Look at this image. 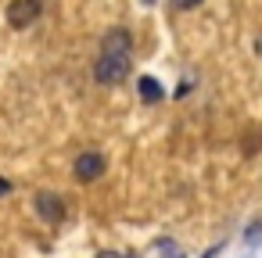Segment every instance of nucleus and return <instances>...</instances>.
Instances as JSON below:
<instances>
[{
  "label": "nucleus",
  "instance_id": "obj_9",
  "mask_svg": "<svg viewBox=\"0 0 262 258\" xmlns=\"http://www.w3.org/2000/svg\"><path fill=\"white\" fill-rule=\"evenodd\" d=\"M8 190H11V183H8V179H0V194H8Z\"/></svg>",
  "mask_w": 262,
  "mask_h": 258
},
{
  "label": "nucleus",
  "instance_id": "obj_2",
  "mask_svg": "<svg viewBox=\"0 0 262 258\" xmlns=\"http://www.w3.org/2000/svg\"><path fill=\"white\" fill-rule=\"evenodd\" d=\"M104 172H108V158H104L101 151H83V154L72 161L76 183H94V179H101Z\"/></svg>",
  "mask_w": 262,
  "mask_h": 258
},
{
  "label": "nucleus",
  "instance_id": "obj_3",
  "mask_svg": "<svg viewBox=\"0 0 262 258\" xmlns=\"http://www.w3.org/2000/svg\"><path fill=\"white\" fill-rule=\"evenodd\" d=\"M43 15V0H11L8 4V26L11 29H29Z\"/></svg>",
  "mask_w": 262,
  "mask_h": 258
},
{
  "label": "nucleus",
  "instance_id": "obj_8",
  "mask_svg": "<svg viewBox=\"0 0 262 258\" xmlns=\"http://www.w3.org/2000/svg\"><path fill=\"white\" fill-rule=\"evenodd\" d=\"M219 247H223V244H215V247H212V251H205L201 258H215V254H219Z\"/></svg>",
  "mask_w": 262,
  "mask_h": 258
},
{
  "label": "nucleus",
  "instance_id": "obj_5",
  "mask_svg": "<svg viewBox=\"0 0 262 258\" xmlns=\"http://www.w3.org/2000/svg\"><path fill=\"white\" fill-rule=\"evenodd\" d=\"M137 90H140V101H144V104H158V101L165 97V90H162L158 79H151V76H140Z\"/></svg>",
  "mask_w": 262,
  "mask_h": 258
},
{
  "label": "nucleus",
  "instance_id": "obj_4",
  "mask_svg": "<svg viewBox=\"0 0 262 258\" xmlns=\"http://www.w3.org/2000/svg\"><path fill=\"white\" fill-rule=\"evenodd\" d=\"M33 204H36V212H40V219H43L47 226H61V222H65V201H61L58 194L40 190Z\"/></svg>",
  "mask_w": 262,
  "mask_h": 258
},
{
  "label": "nucleus",
  "instance_id": "obj_1",
  "mask_svg": "<svg viewBox=\"0 0 262 258\" xmlns=\"http://www.w3.org/2000/svg\"><path fill=\"white\" fill-rule=\"evenodd\" d=\"M133 68V36L129 29H108L101 40V58L94 61V79L101 86H119Z\"/></svg>",
  "mask_w": 262,
  "mask_h": 258
},
{
  "label": "nucleus",
  "instance_id": "obj_6",
  "mask_svg": "<svg viewBox=\"0 0 262 258\" xmlns=\"http://www.w3.org/2000/svg\"><path fill=\"white\" fill-rule=\"evenodd\" d=\"M258 136H262V129L255 126V129L248 133V144H244V154H255V151H258Z\"/></svg>",
  "mask_w": 262,
  "mask_h": 258
},
{
  "label": "nucleus",
  "instance_id": "obj_7",
  "mask_svg": "<svg viewBox=\"0 0 262 258\" xmlns=\"http://www.w3.org/2000/svg\"><path fill=\"white\" fill-rule=\"evenodd\" d=\"M198 4H201V0H172V8H176V11H194Z\"/></svg>",
  "mask_w": 262,
  "mask_h": 258
}]
</instances>
